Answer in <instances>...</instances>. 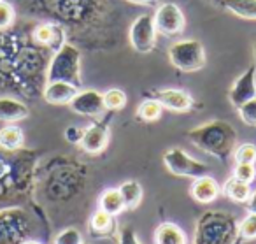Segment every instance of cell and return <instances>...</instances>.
Here are the masks:
<instances>
[{
    "mask_svg": "<svg viewBox=\"0 0 256 244\" xmlns=\"http://www.w3.org/2000/svg\"><path fill=\"white\" fill-rule=\"evenodd\" d=\"M252 99H256V69L254 65H249L244 74L238 76L232 85L230 92H228V100L232 106L238 109L242 104Z\"/></svg>",
    "mask_w": 256,
    "mask_h": 244,
    "instance_id": "obj_9",
    "label": "cell"
},
{
    "mask_svg": "<svg viewBox=\"0 0 256 244\" xmlns=\"http://www.w3.org/2000/svg\"><path fill=\"white\" fill-rule=\"evenodd\" d=\"M54 244H82V235L78 228H65L54 237Z\"/></svg>",
    "mask_w": 256,
    "mask_h": 244,
    "instance_id": "obj_29",
    "label": "cell"
},
{
    "mask_svg": "<svg viewBox=\"0 0 256 244\" xmlns=\"http://www.w3.org/2000/svg\"><path fill=\"white\" fill-rule=\"evenodd\" d=\"M22 244H40V242H37V240H30V239H26V240H23Z\"/></svg>",
    "mask_w": 256,
    "mask_h": 244,
    "instance_id": "obj_36",
    "label": "cell"
},
{
    "mask_svg": "<svg viewBox=\"0 0 256 244\" xmlns=\"http://www.w3.org/2000/svg\"><path fill=\"white\" fill-rule=\"evenodd\" d=\"M90 233L96 239H106V237H112L116 233V219L109 212L98 211L93 212L92 219H90Z\"/></svg>",
    "mask_w": 256,
    "mask_h": 244,
    "instance_id": "obj_15",
    "label": "cell"
},
{
    "mask_svg": "<svg viewBox=\"0 0 256 244\" xmlns=\"http://www.w3.org/2000/svg\"><path fill=\"white\" fill-rule=\"evenodd\" d=\"M130 4H137V6H144V8H154L158 0H126Z\"/></svg>",
    "mask_w": 256,
    "mask_h": 244,
    "instance_id": "obj_34",
    "label": "cell"
},
{
    "mask_svg": "<svg viewBox=\"0 0 256 244\" xmlns=\"http://www.w3.org/2000/svg\"><path fill=\"white\" fill-rule=\"evenodd\" d=\"M153 16L156 30L160 34H164V36H178L186 27L184 13L174 2H165V4L158 6L156 13Z\"/></svg>",
    "mask_w": 256,
    "mask_h": 244,
    "instance_id": "obj_8",
    "label": "cell"
},
{
    "mask_svg": "<svg viewBox=\"0 0 256 244\" xmlns=\"http://www.w3.org/2000/svg\"><path fill=\"white\" fill-rule=\"evenodd\" d=\"M30 109L23 102L11 97H0V121L6 123H16L28 118Z\"/></svg>",
    "mask_w": 256,
    "mask_h": 244,
    "instance_id": "obj_16",
    "label": "cell"
},
{
    "mask_svg": "<svg viewBox=\"0 0 256 244\" xmlns=\"http://www.w3.org/2000/svg\"><path fill=\"white\" fill-rule=\"evenodd\" d=\"M14 22V9L9 2L0 0V30L9 29Z\"/></svg>",
    "mask_w": 256,
    "mask_h": 244,
    "instance_id": "obj_31",
    "label": "cell"
},
{
    "mask_svg": "<svg viewBox=\"0 0 256 244\" xmlns=\"http://www.w3.org/2000/svg\"><path fill=\"white\" fill-rule=\"evenodd\" d=\"M246 205H248L249 212H256V191H251V197L248 198Z\"/></svg>",
    "mask_w": 256,
    "mask_h": 244,
    "instance_id": "obj_35",
    "label": "cell"
},
{
    "mask_svg": "<svg viewBox=\"0 0 256 244\" xmlns=\"http://www.w3.org/2000/svg\"><path fill=\"white\" fill-rule=\"evenodd\" d=\"M98 209L109 212L112 216H118L120 212L124 211V204L123 198H121V193L118 188H109L106 190L98 198Z\"/></svg>",
    "mask_w": 256,
    "mask_h": 244,
    "instance_id": "obj_23",
    "label": "cell"
},
{
    "mask_svg": "<svg viewBox=\"0 0 256 244\" xmlns=\"http://www.w3.org/2000/svg\"><path fill=\"white\" fill-rule=\"evenodd\" d=\"M67 81L72 85H81V53L76 46L65 43L51 58L46 72V83Z\"/></svg>",
    "mask_w": 256,
    "mask_h": 244,
    "instance_id": "obj_3",
    "label": "cell"
},
{
    "mask_svg": "<svg viewBox=\"0 0 256 244\" xmlns=\"http://www.w3.org/2000/svg\"><path fill=\"white\" fill-rule=\"evenodd\" d=\"M68 106H70V109L76 114H81V116H88V118H98L106 111L104 97L96 90H82V92H78V95L72 99V102Z\"/></svg>",
    "mask_w": 256,
    "mask_h": 244,
    "instance_id": "obj_11",
    "label": "cell"
},
{
    "mask_svg": "<svg viewBox=\"0 0 256 244\" xmlns=\"http://www.w3.org/2000/svg\"><path fill=\"white\" fill-rule=\"evenodd\" d=\"M23 142H25V135H23V130L20 127L8 125V127L0 128V148L4 151H18V149H22Z\"/></svg>",
    "mask_w": 256,
    "mask_h": 244,
    "instance_id": "obj_19",
    "label": "cell"
},
{
    "mask_svg": "<svg viewBox=\"0 0 256 244\" xmlns=\"http://www.w3.org/2000/svg\"><path fill=\"white\" fill-rule=\"evenodd\" d=\"M104 97V106L109 111H121L126 106V93L120 88H110L106 93H102Z\"/></svg>",
    "mask_w": 256,
    "mask_h": 244,
    "instance_id": "obj_25",
    "label": "cell"
},
{
    "mask_svg": "<svg viewBox=\"0 0 256 244\" xmlns=\"http://www.w3.org/2000/svg\"><path fill=\"white\" fill-rule=\"evenodd\" d=\"M168 60L178 71L196 72L206 67V50L195 39H182L168 48Z\"/></svg>",
    "mask_w": 256,
    "mask_h": 244,
    "instance_id": "obj_4",
    "label": "cell"
},
{
    "mask_svg": "<svg viewBox=\"0 0 256 244\" xmlns=\"http://www.w3.org/2000/svg\"><path fill=\"white\" fill-rule=\"evenodd\" d=\"M82 135H84V128L78 127V125H70V127L65 128V139L70 144H81Z\"/></svg>",
    "mask_w": 256,
    "mask_h": 244,
    "instance_id": "obj_32",
    "label": "cell"
},
{
    "mask_svg": "<svg viewBox=\"0 0 256 244\" xmlns=\"http://www.w3.org/2000/svg\"><path fill=\"white\" fill-rule=\"evenodd\" d=\"M226 11L244 20H256V0H218Z\"/></svg>",
    "mask_w": 256,
    "mask_h": 244,
    "instance_id": "obj_22",
    "label": "cell"
},
{
    "mask_svg": "<svg viewBox=\"0 0 256 244\" xmlns=\"http://www.w3.org/2000/svg\"><path fill=\"white\" fill-rule=\"evenodd\" d=\"M118 190H120L121 198H123L124 209H136V207H139V204L142 202L144 190L139 181L128 179V181H124V183H121V186L118 188Z\"/></svg>",
    "mask_w": 256,
    "mask_h": 244,
    "instance_id": "obj_20",
    "label": "cell"
},
{
    "mask_svg": "<svg viewBox=\"0 0 256 244\" xmlns=\"http://www.w3.org/2000/svg\"><path fill=\"white\" fill-rule=\"evenodd\" d=\"M186 137L192 141V144L207 155H212L220 162H226L237 148V132L228 121L223 120H212L198 125L192 128Z\"/></svg>",
    "mask_w": 256,
    "mask_h": 244,
    "instance_id": "obj_1",
    "label": "cell"
},
{
    "mask_svg": "<svg viewBox=\"0 0 256 244\" xmlns=\"http://www.w3.org/2000/svg\"><path fill=\"white\" fill-rule=\"evenodd\" d=\"M234 158L237 163H256V146L251 142H246L235 148Z\"/></svg>",
    "mask_w": 256,
    "mask_h": 244,
    "instance_id": "obj_26",
    "label": "cell"
},
{
    "mask_svg": "<svg viewBox=\"0 0 256 244\" xmlns=\"http://www.w3.org/2000/svg\"><path fill=\"white\" fill-rule=\"evenodd\" d=\"M252 65H254V69H256V46H254V64Z\"/></svg>",
    "mask_w": 256,
    "mask_h": 244,
    "instance_id": "obj_37",
    "label": "cell"
},
{
    "mask_svg": "<svg viewBox=\"0 0 256 244\" xmlns=\"http://www.w3.org/2000/svg\"><path fill=\"white\" fill-rule=\"evenodd\" d=\"M154 244H188L184 230L176 223H162L154 232Z\"/></svg>",
    "mask_w": 256,
    "mask_h": 244,
    "instance_id": "obj_17",
    "label": "cell"
},
{
    "mask_svg": "<svg viewBox=\"0 0 256 244\" xmlns=\"http://www.w3.org/2000/svg\"><path fill=\"white\" fill-rule=\"evenodd\" d=\"M34 39H36L37 43L53 48L54 51H58L65 44L64 30L56 25H39L34 30Z\"/></svg>",
    "mask_w": 256,
    "mask_h": 244,
    "instance_id": "obj_18",
    "label": "cell"
},
{
    "mask_svg": "<svg viewBox=\"0 0 256 244\" xmlns=\"http://www.w3.org/2000/svg\"><path fill=\"white\" fill-rule=\"evenodd\" d=\"M164 163L168 172L179 177H193V179H196V177L209 174V165L207 163L193 158L192 155H188L181 148L167 149L164 155Z\"/></svg>",
    "mask_w": 256,
    "mask_h": 244,
    "instance_id": "obj_5",
    "label": "cell"
},
{
    "mask_svg": "<svg viewBox=\"0 0 256 244\" xmlns=\"http://www.w3.org/2000/svg\"><path fill=\"white\" fill-rule=\"evenodd\" d=\"M221 188L218 184V181L210 176H200L196 179H193L192 188H190V193L200 204H209V202L216 200L218 195H220Z\"/></svg>",
    "mask_w": 256,
    "mask_h": 244,
    "instance_id": "obj_14",
    "label": "cell"
},
{
    "mask_svg": "<svg viewBox=\"0 0 256 244\" xmlns=\"http://www.w3.org/2000/svg\"><path fill=\"white\" fill-rule=\"evenodd\" d=\"M107 142H109V128H107V125L93 123V125H90L88 128H84L81 148L84 149L86 153L96 155V153L106 149Z\"/></svg>",
    "mask_w": 256,
    "mask_h": 244,
    "instance_id": "obj_12",
    "label": "cell"
},
{
    "mask_svg": "<svg viewBox=\"0 0 256 244\" xmlns=\"http://www.w3.org/2000/svg\"><path fill=\"white\" fill-rule=\"evenodd\" d=\"M150 99H154L162 104V107L174 113H186L193 107V99L188 92L178 88H165V90H151Z\"/></svg>",
    "mask_w": 256,
    "mask_h": 244,
    "instance_id": "obj_10",
    "label": "cell"
},
{
    "mask_svg": "<svg viewBox=\"0 0 256 244\" xmlns=\"http://www.w3.org/2000/svg\"><path fill=\"white\" fill-rule=\"evenodd\" d=\"M28 237V218L22 209L0 211V244H22Z\"/></svg>",
    "mask_w": 256,
    "mask_h": 244,
    "instance_id": "obj_6",
    "label": "cell"
},
{
    "mask_svg": "<svg viewBox=\"0 0 256 244\" xmlns=\"http://www.w3.org/2000/svg\"><path fill=\"white\" fill-rule=\"evenodd\" d=\"M78 86L67 81H53L48 83L44 88V100L51 106H65L70 104L72 99L78 95Z\"/></svg>",
    "mask_w": 256,
    "mask_h": 244,
    "instance_id": "obj_13",
    "label": "cell"
},
{
    "mask_svg": "<svg viewBox=\"0 0 256 244\" xmlns=\"http://www.w3.org/2000/svg\"><path fill=\"white\" fill-rule=\"evenodd\" d=\"M156 32L153 15L139 16L130 27V44L137 53H151L156 46Z\"/></svg>",
    "mask_w": 256,
    "mask_h": 244,
    "instance_id": "obj_7",
    "label": "cell"
},
{
    "mask_svg": "<svg viewBox=\"0 0 256 244\" xmlns=\"http://www.w3.org/2000/svg\"><path fill=\"white\" fill-rule=\"evenodd\" d=\"M118 244H142L137 237L136 230L132 226H123L120 232V242Z\"/></svg>",
    "mask_w": 256,
    "mask_h": 244,
    "instance_id": "obj_33",
    "label": "cell"
},
{
    "mask_svg": "<svg viewBox=\"0 0 256 244\" xmlns=\"http://www.w3.org/2000/svg\"><path fill=\"white\" fill-rule=\"evenodd\" d=\"M223 193L226 195L230 200L237 202V204H246L248 198L251 197V186L246 181L237 179L235 176H232L230 179L224 183Z\"/></svg>",
    "mask_w": 256,
    "mask_h": 244,
    "instance_id": "obj_21",
    "label": "cell"
},
{
    "mask_svg": "<svg viewBox=\"0 0 256 244\" xmlns=\"http://www.w3.org/2000/svg\"><path fill=\"white\" fill-rule=\"evenodd\" d=\"M162 111H164V107L160 102H156L154 99H148L137 107V118L142 121H156L160 120Z\"/></svg>",
    "mask_w": 256,
    "mask_h": 244,
    "instance_id": "obj_24",
    "label": "cell"
},
{
    "mask_svg": "<svg viewBox=\"0 0 256 244\" xmlns=\"http://www.w3.org/2000/svg\"><path fill=\"white\" fill-rule=\"evenodd\" d=\"M238 235H240V239H246V240L256 239V212H249V214L238 223Z\"/></svg>",
    "mask_w": 256,
    "mask_h": 244,
    "instance_id": "obj_27",
    "label": "cell"
},
{
    "mask_svg": "<svg viewBox=\"0 0 256 244\" xmlns=\"http://www.w3.org/2000/svg\"><path fill=\"white\" fill-rule=\"evenodd\" d=\"M238 239V223L234 214L207 211L196 221L193 244H235Z\"/></svg>",
    "mask_w": 256,
    "mask_h": 244,
    "instance_id": "obj_2",
    "label": "cell"
},
{
    "mask_svg": "<svg viewBox=\"0 0 256 244\" xmlns=\"http://www.w3.org/2000/svg\"><path fill=\"white\" fill-rule=\"evenodd\" d=\"M234 176L240 181H246V183H252L256 177L254 163H237L234 170Z\"/></svg>",
    "mask_w": 256,
    "mask_h": 244,
    "instance_id": "obj_30",
    "label": "cell"
},
{
    "mask_svg": "<svg viewBox=\"0 0 256 244\" xmlns=\"http://www.w3.org/2000/svg\"><path fill=\"white\" fill-rule=\"evenodd\" d=\"M238 116L249 127H256V99L249 100V102L242 104L238 107Z\"/></svg>",
    "mask_w": 256,
    "mask_h": 244,
    "instance_id": "obj_28",
    "label": "cell"
}]
</instances>
